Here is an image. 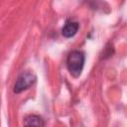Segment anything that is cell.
Returning <instances> with one entry per match:
<instances>
[{
  "label": "cell",
  "instance_id": "1",
  "mask_svg": "<svg viewBox=\"0 0 127 127\" xmlns=\"http://www.w3.org/2000/svg\"><path fill=\"white\" fill-rule=\"evenodd\" d=\"M84 54L81 51H72L66 60V65L70 74L74 77L80 75L84 65Z\"/></svg>",
  "mask_w": 127,
  "mask_h": 127
},
{
  "label": "cell",
  "instance_id": "2",
  "mask_svg": "<svg viewBox=\"0 0 127 127\" xmlns=\"http://www.w3.org/2000/svg\"><path fill=\"white\" fill-rule=\"evenodd\" d=\"M36 81V75L33 72L30 71H25L22 72L14 85V92L15 93H20L26 89H28L30 86H32Z\"/></svg>",
  "mask_w": 127,
  "mask_h": 127
},
{
  "label": "cell",
  "instance_id": "3",
  "mask_svg": "<svg viewBox=\"0 0 127 127\" xmlns=\"http://www.w3.org/2000/svg\"><path fill=\"white\" fill-rule=\"evenodd\" d=\"M78 28H79V25L77 22H74V21H68L64 24V26L63 27L62 29V34L64 38H71L73 37L77 31H78Z\"/></svg>",
  "mask_w": 127,
  "mask_h": 127
},
{
  "label": "cell",
  "instance_id": "4",
  "mask_svg": "<svg viewBox=\"0 0 127 127\" xmlns=\"http://www.w3.org/2000/svg\"><path fill=\"white\" fill-rule=\"evenodd\" d=\"M25 126H44L45 122L39 115H29L24 121Z\"/></svg>",
  "mask_w": 127,
  "mask_h": 127
}]
</instances>
